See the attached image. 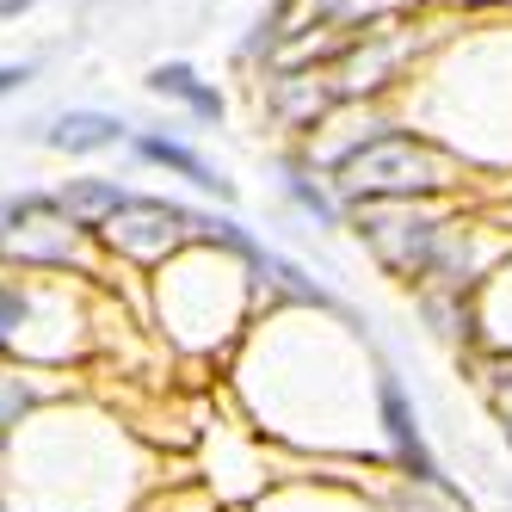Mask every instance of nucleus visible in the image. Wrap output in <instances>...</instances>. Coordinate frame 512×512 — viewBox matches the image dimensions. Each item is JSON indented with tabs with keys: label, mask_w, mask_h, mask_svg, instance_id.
<instances>
[{
	"label": "nucleus",
	"mask_w": 512,
	"mask_h": 512,
	"mask_svg": "<svg viewBox=\"0 0 512 512\" xmlns=\"http://www.w3.org/2000/svg\"><path fill=\"white\" fill-rule=\"evenodd\" d=\"M457 186V167L445 149H432L414 130H383L364 136L334 161V192L352 204H414L426 192Z\"/></svg>",
	"instance_id": "obj_1"
},
{
	"label": "nucleus",
	"mask_w": 512,
	"mask_h": 512,
	"mask_svg": "<svg viewBox=\"0 0 512 512\" xmlns=\"http://www.w3.org/2000/svg\"><path fill=\"white\" fill-rule=\"evenodd\" d=\"M0 260L44 266V272H68V266L87 260V229H81L56 198H44V192L0 198Z\"/></svg>",
	"instance_id": "obj_2"
},
{
	"label": "nucleus",
	"mask_w": 512,
	"mask_h": 512,
	"mask_svg": "<svg viewBox=\"0 0 512 512\" xmlns=\"http://www.w3.org/2000/svg\"><path fill=\"white\" fill-rule=\"evenodd\" d=\"M358 235L371 241V253L395 278H426L438 241H445V223L432 210H414V204H364Z\"/></svg>",
	"instance_id": "obj_3"
},
{
	"label": "nucleus",
	"mask_w": 512,
	"mask_h": 512,
	"mask_svg": "<svg viewBox=\"0 0 512 512\" xmlns=\"http://www.w3.org/2000/svg\"><path fill=\"white\" fill-rule=\"evenodd\" d=\"M192 235H198V210L167 204V198H124V210L105 223V241L130 253V260H167Z\"/></svg>",
	"instance_id": "obj_4"
},
{
	"label": "nucleus",
	"mask_w": 512,
	"mask_h": 512,
	"mask_svg": "<svg viewBox=\"0 0 512 512\" xmlns=\"http://www.w3.org/2000/svg\"><path fill=\"white\" fill-rule=\"evenodd\" d=\"M377 414H383L389 457L401 463V475H408V482H451L445 463L432 457L426 432H420V414H414V401H408V389H401L395 371H377Z\"/></svg>",
	"instance_id": "obj_5"
},
{
	"label": "nucleus",
	"mask_w": 512,
	"mask_h": 512,
	"mask_svg": "<svg viewBox=\"0 0 512 512\" xmlns=\"http://www.w3.org/2000/svg\"><path fill=\"white\" fill-rule=\"evenodd\" d=\"M253 272H260V278L278 290V297H290V303H303V309H327V315H346V303L334 297V290H321L303 266H290L284 253H272V247L253 253Z\"/></svg>",
	"instance_id": "obj_6"
},
{
	"label": "nucleus",
	"mask_w": 512,
	"mask_h": 512,
	"mask_svg": "<svg viewBox=\"0 0 512 512\" xmlns=\"http://www.w3.org/2000/svg\"><path fill=\"white\" fill-rule=\"evenodd\" d=\"M136 155H142V161H155V167H173L179 179H192L198 192H216V198H235V186H229V179L216 173V167H210L204 155H192L186 142H167V136H136Z\"/></svg>",
	"instance_id": "obj_7"
},
{
	"label": "nucleus",
	"mask_w": 512,
	"mask_h": 512,
	"mask_svg": "<svg viewBox=\"0 0 512 512\" xmlns=\"http://www.w3.org/2000/svg\"><path fill=\"white\" fill-rule=\"evenodd\" d=\"M68 216H75V223L81 229H105V223H112V216L124 210V186H118V179H68V186L62 192H50Z\"/></svg>",
	"instance_id": "obj_8"
},
{
	"label": "nucleus",
	"mask_w": 512,
	"mask_h": 512,
	"mask_svg": "<svg viewBox=\"0 0 512 512\" xmlns=\"http://www.w3.org/2000/svg\"><path fill=\"white\" fill-rule=\"evenodd\" d=\"M149 87H155L161 99H179V105H186L192 118H204V124H216V118H223V93H216V87H204V81L192 75L186 62H161L155 75H149Z\"/></svg>",
	"instance_id": "obj_9"
},
{
	"label": "nucleus",
	"mask_w": 512,
	"mask_h": 512,
	"mask_svg": "<svg viewBox=\"0 0 512 512\" xmlns=\"http://www.w3.org/2000/svg\"><path fill=\"white\" fill-rule=\"evenodd\" d=\"M50 142L62 155H93V149H112V142H124V124L112 112H62Z\"/></svg>",
	"instance_id": "obj_10"
},
{
	"label": "nucleus",
	"mask_w": 512,
	"mask_h": 512,
	"mask_svg": "<svg viewBox=\"0 0 512 512\" xmlns=\"http://www.w3.org/2000/svg\"><path fill=\"white\" fill-rule=\"evenodd\" d=\"M31 408H38V383H31L19 364L0 358V457H7L13 432L25 426V414H31Z\"/></svg>",
	"instance_id": "obj_11"
},
{
	"label": "nucleus",
	"mask_w": 512,
	"mask_h": 512,
	"mask_svg": "<svg viewBox=\"0 0 512 512\" xmlns=\"http://www.w3.org/2000/svg\"><path fill=\"white\" fill-rule=\"evenodd\" d=\"M395 512H469V500H463L457 482H408V475H401Z\"/></svg>",
	"instance_id": "obj_12"
},
{
	"label": "nucleus",
	"mask_w": 512,
	"mask_h": 512,
	"mask_svg": "<svg viewBox=\"0 0 512 512\" xmlns=\"http://www.w3.org/2000/svg\"><path fill=\"white\" fill-rule=\"evenodd\" d=\"M25 327H31V290L0 284V358L7 364H19L25 352Z\"/></svg>",
	"instance_id": "obj_13"
},
{
	"label": "nucleus",
	"mask_w": 512,
	"mask_h": 512,
	"mask_svg": "<svg viewBox=\"0 0 512 512\" xmlns=\"http://www.w3.org/2000/svg\"><path fill=\"white\" fill-rule=\"evenodd\" d=\"M284 186H290V198H297L309 216H315V223L321 229H334L340 223V210H334V198H327L321 186H309V173H297V167H284Z\"/></svg>",
	"instance_id": "obj_14"
},
{
	"label": "nucleus",
	"mask_w": 512,
	"mask_h": 512,
	"mask_svg": "<svg viewBox=\"0 0 512 512\" xmlns=\"http://www.w3.org/2000/svg\"><path fill=\"white\" fill-rule=\"evenodd\" d=\"M482 389H488L494 414H500V426H506V438H512V358H494V364H488Z\"/></svg>",
	"instance_id": "obj_15"
},
{
	"label": "nucleus",
	"mask_w": 512,
	"mask_h": 512,
	"mask_svg": "<svg viewBox=\"0 0 512 512\" xmlns=\"http://www.w3.org/2000/svg\"><path fill=\"white\" fill-rule=\"evenodd\" d=\"M19 81H25V68H0V93H13Z\"/></svg>",
	"instance_id": "obj_16"
}]
</instances>
